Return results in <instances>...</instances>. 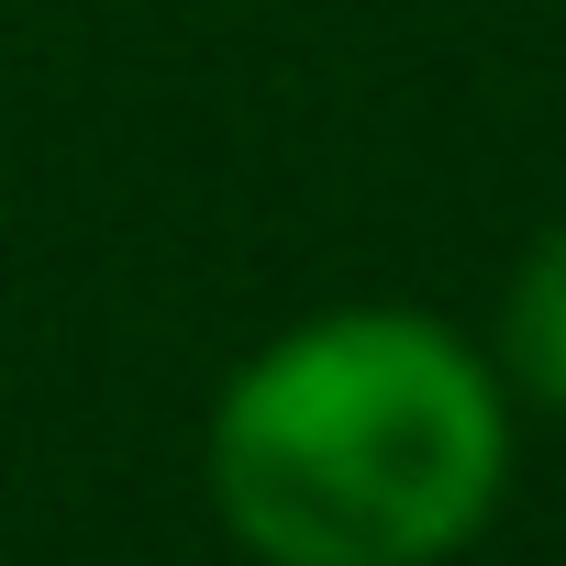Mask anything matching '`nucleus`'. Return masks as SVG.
Segmentation results:
<instances>
[{
    "label": "nucleus",
    "instance_id": "f257e3e1",
    "mask_svg": "<svg viewBox=\"0 0 566 566\" xmlns=\"http://www.w3.org/2000/svg\"><path fill=\"white\" fill-rule=\"evenodd\" d=\"M511 444L489 345L422 301H334L222 378L200 478L255 566H455L500 522Z\"/></svg>",
    "mask_w": 566,
    "mask_h": 566
},
{
    "label": "nucleus",
    "instance_id": "f03ea898",
    "mask_svg": "<svg viewBox=\"0 0 566 566\" xmlns=\"http://www.w3.org/2000/svg\"><path fill=\"white\" fill-rule=\"evenodd\" d=\"M500 378L522 411H555L566 422V222L511 266V290H500Z\"/></svg>",
    "mask_w": 566,
    "mask_h": 566
}]
</instances>
